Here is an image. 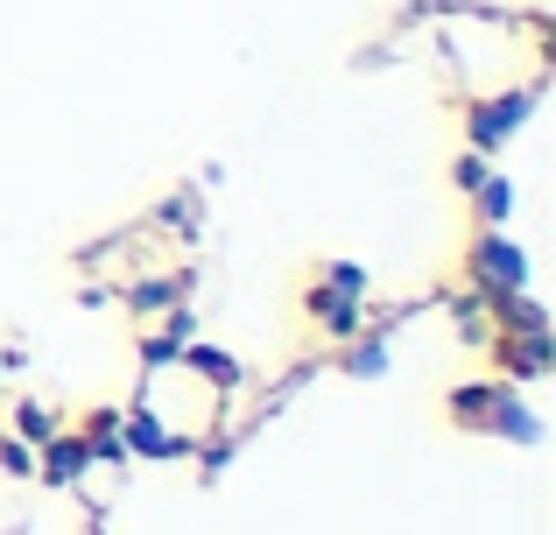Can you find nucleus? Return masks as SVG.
<instances>
[{"label":"nucleus","instance_id":"f3484780","mask_svg":"<svg viewBox=\"0 0 556 535\" xmlns=\"http://www.w3.org/2000/svg\"><path fill=\"white\" fill-rule=\"evenodd\" d=\"M0 373H8V367H0Z\"/></svg>","mask_w":556,"mask_h":535},{"label":"nucleus","instance_id":"7ed1b4c3","mask_svg":"<svg viewBox=\"0 0 556 535\" xmlns=\"http://www.w3.org/2000/svg\"><path fill=\"white\" fill-rule=\"evenodd\" d=\"M472 282H479V296H515V289H529V262H521V247L501 233V226H479V240H472Z\"/></svg>","mask_w":556,"mask_h":535},{"label":"nucleus","instance_id":"f03ea898","mask_svg":"<svg viewBox=\"0 0 556 535\" xmlns=\"http://www.w3.org/2000/svg\"><path fill=\"white\" fill-rule=\"evenodd\" d=\"M529 113H535V85H515V92H501V99H472V106H465V141H472V155H501L507 141L521 135Z\"/></svg>","mask_w":556,"mask_h":535},{"label":"nucleus","instance_id":"39448f33","mask_svg":"<svg viewBox=\"0 0 556 535\" xmlns=\"http://www.w3.org/2000/svg\"><path fill=\"white\" fill-rule=\"evenodd\" d=\"M493 359H501L507 381H543L549 373V331H501Z\"/></svg>","mask_w":556,"mask_h":535},{"label":"nucleus","instance_id":"dca6fc26","mask_svg":"<svg viewBox=\"0 0 556 535\" xmlns=\"http://www.w3.org/2000/svg\"><path fill=\"white\" fill-rule=\"evenodd\" d=\"M0 466H8V472H22V480H28V472H36V458H28V444H0Z\"/></svg>","mask_w":556,"mask_h":535},{"label":"nucleus","instance_id":"9b49d317","mask_svg":"<svg viewBox=\"0 0 556 535\" xmlns=\"http://www.w3.org/2000/svg\"><path fill=\"white\" fill-rule=\"evenodd\" d=\"M479 226H507V212H515V183L501 177V169H486V183H479Z\"/></svg>","mask_w":556,"mask_h":535},{"label":"nucleus","instance_id":"ddd939ff","mask_svg":"<svg viewBox=\"0 0 556 535\" xmlns=\"http://www.w3.org/2000/svg\"><path fill=\"white\" fill-rule=\"evenodd\" d=\"M325 282L345 289V296H367V268H353V262H325Z\"/></svg>","mask_w":556,"mask_h":535},{"label":"nucleus","instance_id":"423d86ee","mask_svg":"<svg viewBox=\"0 0 556 535\" xmlns=\"http://www.w3.org/2000/svg\"><path fill=\"white\" fill-rule=\"evenodd\" d=\"M121 444H127V458H190V437L163 430L149 409H121Z\"/></svg>","mask_w":556,"mask_h":535},{"label":"nucleus","instance_id":"20e7f679","mask_svg":"<svg viewBox=\"0 0 556 535\" xmlns=\"http://www.w3.org/2000/svg\"><path fill=\"white\" fill-rule=\"evenodd\" d=\"M303 310H311V324L317 331H331V339H359V324H367V296H345V289H331V282H317L311 296H303Z\"/></svg>","mask_w":556,"mask_h":535},{"label":"nucleus","instance_id":"f8f14e48","mask_svg":"<svg viewBox=\"0 0 556 535\" xmlns=\"http://www.w3.org/2000/svg\"><path fill=\"white\" fill-rule=\"evenodd\" d=\"M345 373H353V381H380V373H388V339L353 345V353H345Z\"/></svg>","mask_w":556,"mask_h":535},{"label":"nucleus","instance_id":"4468645a","mask_svg":"<svg viewBox=\"0 0 556 535\" xmlns=\"http://www.w3.org/2000/svg\"><path fill=\"white\" fill-rule=\"evenodd\" d=\"M451 183H458V191H479V183H486V155H458V163H451Z\"/></svg>","mask_w":556,"mask_h":535},{"label":"nucleus","instance_id":"0eeeda50","mask_svg":"<svg viewBox=\"0 0 556 535\" xmlns=\"http://www.w3.org/2000/svg\"><path fill=\"white\" fill-rule=\"evenodd\" d=\"M177 367L184 373H198L204 387H218V395H232V387H247V367L226 353V345H204V339H190L184 353H177Z\"/></svg>","mask_w":556,"mask_h":535},{"label":"nucleus","instance_id":"1a4fd4ad","mask_svg":"<svg viewBox=\"0 0 556 535\" xmlns=\"http://www.w3.org/2000/svg\"><path fill=\"white\" fill-rule=\"evenodd\" d=\"M78 444L92 466H127V444H121V409H85L78 416Z\"/></svg>","mask_w":556,"mask_h":535},{"label":"nucleus","instance_id":"2eb2a0df","mask_svg":"<svg viewBox=\"0 0 556 535\" xmlns=\"http://www.w3.org/2000/svg\"><path fill=\"white\" fill-rule=\"evenodd\" d=\"M177 353H184V339H149V345H141L149 367H177Z\"/></svg>","mask_w":556,"mask_h":535},{"label":"nucleus","instance_id":"9d476101","mask_svg":"<svg viewBox=\"0 0 556 535\" xmlns=\"http://www.w3.org/2000/svg\"><path fill=\"white\" fill-rule=\"evenodd\" d=\"M56 430H64V416L42 409V402H22V409H14V437H22L28 451H42V444H50Z\"/></svg>","mask_w":556,"mask_h":535},{"label":"nucleus","instance_id":"6e6552de","mask_svg":"<svg viewBox=\"0 0 556 535\" xmlns=\"http://www.w3.org/2000/svg\"><path fill=\"white\" fill-rule=\"evenodd\" d=\"M36 472H42V480H50V486H78L85 472H92V458H85L78 430H56V437H50V444H42V451H36Z\"/></svg>","mask_w":556,"mask_h":535},{"label":"nucleus","instance_id":"f257e3e1","mask_svg":"<svg viewBox=\"0 0 556 535\" xmlns=\"http://www.w3.org/2000/svg\"><path fill=\"white\" fill-rule=\"evenodd\" d=\"M444 416L458 430H493V437H515V444H543V423L507 395L501 381H472V387H451L444 395Z\"/></svg>","mask_w":556,"mask_h":535}]
</instances>
